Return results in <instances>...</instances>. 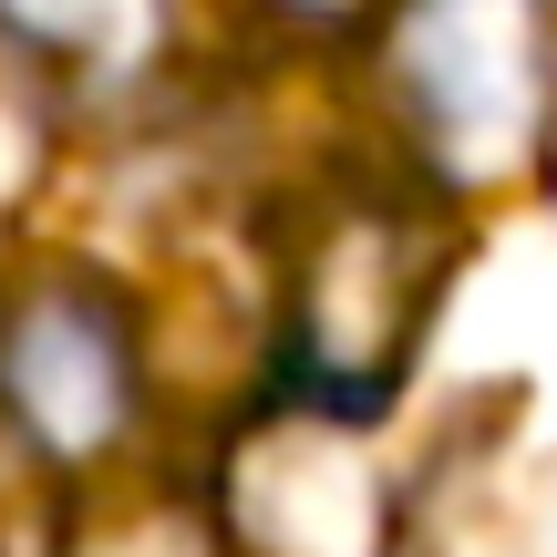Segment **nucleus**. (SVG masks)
<instances>
[{"label": "nucleus", "instance_id": "1", "mask_svg": "<svg viewBox=\"0 0 557 557\" xmlns=\"http://www.w3.org/2000/svg\"><path fill=\"white\" fill-rule=\"evenodd\" d=\"M455 238L403 186H331L289 218L278 259V361L299 413H382L434 331Z\"/></svg>", "mask_w": 557, "mask_h": 557}, {"label": "nucleus", "instance_id": "2", "mask_svg": "<svg viewBox=\"0 0 557 557\" xmlns=\"http://www.w3.org/2000/svg\"><path fill=\"white\" fill-rule=\"evenodd\" d=\"M382 94L434 186L485 197L537 176L557 156V0H393Z\"/></svg>", "mask_w": 557, "mask_h": 557}, {"label": "nucleus", "instance_id": "3", "mask_svg": "<svg viewBox=\"0 0 557 557\" xmlns=\"http://www.w3.org/2000/svg\"><path fill=\"white\" fill-rule=\"evenodd\" d=\"M0 423L52 475H94L135 444L145 320L103 269H32L0 289Z\"/></svg>", "mask_w": 557, "mask_h": 557}, {"label": "nucleus", "instance_id": "4", "mask_svg": "<svg viewBox=\"0 0 557 557\" xmlns=\"http://www.w3.org/2000/svg\"><path fill=\"white\" fill-rule=\"evenodd\" d=\"M341 413H320V423H278L269 434V475L248 496V547L259 557H372L382 537V517H372V475L361 465H341V434H331Z\"/></svg>", "mask_w": 557, "mask_h": 557}, {"label": "nucleus", "instance_id": "5", "mask_svg": "<svg viewBox=\"0 0 557 557\" xmlns=\"http://www.w3.org/2000/svg\"><path fill=\"white\" fill-rule=\"evenodd\" d=\"M0 32L52 73H135L165 41V0H0Z\"/></svg>", "mask_w": 557, "mask_h": 557}, {"label": "nucleus", "instance_id": "6", "mask_svg": "<svg viewBox=\"0 0 557 557\" xmlns=\"http://www.w3.org/2000/svg\"><path fill=\"white\" fill-rule=\"evenodd\" d=\"M62 557H238V547H227V527L207 517V506H186V496H135V506H103V517L83 527Z\"/></svg>", "mask_w": 557, "mask_h": 557}, {"label": "nucleus", "instance_id": "7", "mask_svg": "<svg viewBox=\"0 0 557 557\" xmlns=\"http://www.w3.org/2000/svg\"><path fill=\"white\" fill-rule=\"evenodd\" d=\"M289 11H351V0H289Z\"/></svg>", "mask_w": 557, "mask_h": 557}]
</instances>
